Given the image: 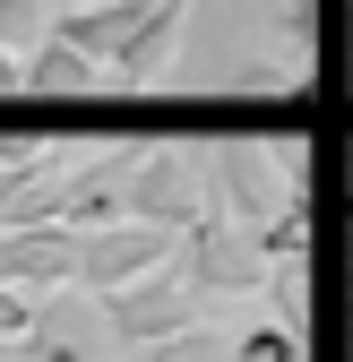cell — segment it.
I'll return each mask as SVG.
<instances>
[{"label": "cell", "mask_w": 353, "mask_h": 362, "mask_svg": "<svg viewBox=\"0 0 353 362\" xmlns=\"http://www.w3.org/2000/svg\"><path fill=\"white\" fill-rule=\"evenodd\" d=\"M121 216L138 224H172V233H190V224L207 216V173L190 147H129L121 156Z\"/></svg>", "instance_id": "1"}, {"label": "cell", "mask_w": 353, "mask_h": 362, "mask_svg": "<svg viewBox=\"0 0 353 362\" xmlns=\"http://www.w3.org/2000/svg\"><path fill=\"white\" fill-rule=\"evenodd\" d=\"M198 285H190V267L181 259H164V267H147V276H129V285H112V293H95V310H104V337L112 345H155V337H172V328H190L198 320Z\"/></svg>", "instance_id": "2"}, {"label": "cell", "mask_w": 353, "mask_h": 362, "mask_svg": "<svg viewBox=\"0 0 353 362\" xmlns=\"http://www.w3.org/2000/svg\"><path fill=\"white\" fill-rule=\"evenodd\" d=\"M0 362H104V310H95V293H78V285L35 293V320L18 337H0Z\"/></svg>", "instance_id": "3"}, {"label": "cell", "mask_w": 353, "mask_h": 362, "mask_svg": "<svg viewBox=\"0 0 353 362\" xmlns=\"http://www.w3.org/2000/svg\"><path fill=\"white\" fill-rule=\"evenodd\" d=\"M164 259H181V233H172V224L112 216V224H86V233H78V267H69V285H78V293H112V285L147 276V267H164Z\"/></svg>", "instance_id": "4"}, {"label": "cell", "mask_w": 353, "mask_h": 362, "mask_svg": "<svg viewBox=\"0 0 353 362\" xmlns=\"http://www.w3.org/2000/svg\"><path fill=\"white\" fill-rule=\"evenodd\" d=\"M69 267H78V224H0V285H18V293H52L69 285Z\"/></svg>", "instance_id": "5"}, {"label": "cell", "mask_w": 353, "mask_h": 362, "mask_svg": "<svg viewBox=\"0 0 353 362\" xmlns=\"http://www.w3.org/2000/svg\"><path fill=\"white\" fill-rule=\"evenodd\" d=\"M26 95L35 104H86V95H112V78H104V61H86L78 43H61L43 26L26 43Z\"/></svg>", "instance_id": "6"}, {"label": "cell", "mask_w": 353, "mask_h": 362, "mask_svg": "<svg viewBox=\"0 0 353 362\" xmlns=\"http://www.w3.org/2000/svg\"><path fill=\"white\" fill-rule=\"evenodd\" d=\"M181 26H190V0H155V18L129 35V43H121V61L104 69V78H112V95H147V86L164 78V61L181 52Z\"/></svg>", "instance_id": "7"}, {"label": "cell", "mask_w": 353, "mask_h": 362, "mask_svg": "<svg viewBox=\"0 0 353 362\" xmlns=\"http://www.w3.org/2000/svg\"><path fill=\"white\" fill-rule=\"evenodd\" d=\"M268 26H276V61L319 69V0H268Z\"/></svg>", "instance_id": "8"}, {"label": "cell", "mask_w": 353, "mask_h": 362, "mask_svg": "<svg viewBox=\"0 0 353 362\" xmlns=\"http://www.w3.org/2000/svg\"><path fill=\"white\" fill-rule=\"evenodd\" d=\"M138 362H233V328H207V320H190V328H172V337L138 345Z\"/></svg>", "instance_id": "9"}, {"label": "cell", "mask_w": 353, "mask_h": 362, "mask_svg": "<svg viewBox=\"0 0 353 362\" xmlns=\"http://www.w3.org/2000/svg\"><path fill=\"white\" fill-rule=\"evenodd\" d=\"M233 362H301V328H285V320L233 328Z\"/></svg>", "instance_id": "10"}, {"label": "cell", "mask_w": 353, "mask_h": 362, "mask_svg": "<svg viewBox=\"0 0 353 362\" xmlns=\"http://www.w3.org/2000/svg\"><path fill=\"white\" fill-rule=\"evenodd\" d=\"M43 26H52V0H0V52H26Z\"/></svg>", "instance_id": "11"}, {"label": "cell", "mask_w": 353, "mask_h": 362, "mask_svg": "<svg viewBox=\"0 0 353 362\" xmlns=\"http://www.w3.org/2000/svg\"><path fill=\"white\" fill-rule=\"evenodd\" d=\"M35 320V293H18V285H0V337H18Z\"/></svg>", "instance_id": "12"}, {"label": "cell", "mask_w": 353, "mask_h": 362, "mask_svg": "<svg viewBox=\"0 0 353 362\" xmlns=\"http://www.w3.org/2000/svg\"><path fill=\"white\" fill-rule=\"evenodd\" d=\"M0 104H26V52H0Z\"/></svg>", "instance_id": "13"}, {"label": "cell", "mask_w": 353, "mask_h": 362, "mask_svg": "<svg viewBox=\"0 0 353 362\" xmlns=\"http://www.w3.org/2000/svg\"><path fill=\"white\" fill-rule=\"evenodd\" d=\"M52 9H78V0H52Z\"/></svg>", "instance_id": "14"}]
</instances>
